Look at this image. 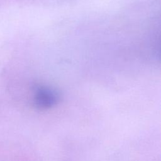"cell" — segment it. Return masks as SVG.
Here are the masks:
<instances>
[{"mask_svg":"<svg viewBox=\"0 0 161 161\" xmlns=\"http://www.w3.org/2000/svg\"><path fill=\"white\" fill-rule=\"evenodd\" d=\"M60 99L59 94L54 88L41 86L35 89L33 94L35 105L40 109H49L55 106Z\"/></svg>","mask_w":161,"mask_h":161,"instance_id":"6da1fadb","label":"cell"}]
</instances>
